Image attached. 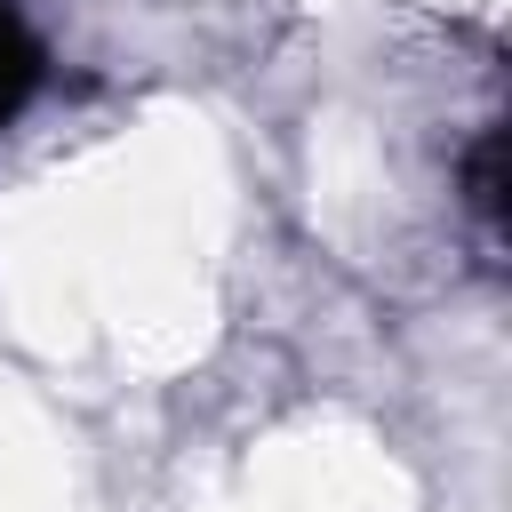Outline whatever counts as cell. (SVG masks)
I'll list each match as a JSON object with an SVG mask.
<instances>
[{"label":"cell","instance_id":"obj_2","mask_svg":"<svg viewBox=\"0 0 512 512\" xmlns=\"http://www.w3.org/2000/svg\"><path fill=\"white\" fill-rule=\"evenodd\" d=\"M464 200H472V216L496 232V216H504V136H496V128L464 152Z\"/></svg>","mask_w":512,"mask_h":512},{"label":"cell","instance_id":"obj_1","mask_svg":"<svg viewBox=\"0 0 512 512\" xmlns=\"http://www.w3.org/2000/svg\"><path fill=\"white\" fill-rule=\"evenodd\" d=\"M32 88H40V40H32V24L0 0V128L32 104Z\"/></svg>","mask_w":512,"mask_h":512}]
</instances>
